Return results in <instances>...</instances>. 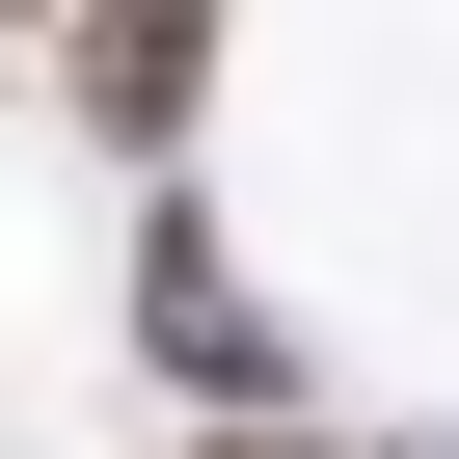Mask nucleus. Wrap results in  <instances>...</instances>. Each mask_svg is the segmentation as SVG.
Listing matches in <instances>:
<instances>
[{"label": "nucleus", "mask_w": 459, "mask_h": 459, "mask_svg": "<svg viewBox=\"0 0 459 459\" xmlns=\"http://www.w3.org/2000/svg\"><path fill=\"white\" fill-rule=\"evenodd\" d=\"M135 351H162V378H189L216 432H271V405H298V325L244 298V244H216L189 189H135Z\"/></svg>", "instance_id": "nucleus-1"}, {"label": "nucleus", "mask_w": 459, "mask_h": 459, "mask_svg": "<svg viewBox=\"0 0 459 459\" xmlns=\"http://www.w3.org/2000/svg\"><path fill=\"white\" fill-rule=\"evenodd\" d=\"M216 28H244V0H82V28H55L82 135H108V162H189V108H216Z\"/></svg>", "instance_id": "nucleus-2"}, {"label": "nucleus", "mask_w": 459, "mask_h": 459, "mask_svg": "<svg viewBox=\"0 0 459 459\" xmlns=\"http://www.w3.org/2000/svg\"><path fill=\"white\" fill-rule=\"evenodd\" d=\"M189 459H459V432H298L271 405V432H189Z\"/></svg>", "instance_id": "nucleus-3"}, {"label": "nucleus", "mask_w": 459, "mask_h": 459, "mask_svg": "<svg viewBox=\"0 0 459 459\" xmlns=\"http://www.w3.org/2000/svg\"><path fill=\"white\" fill-rule=\"evenodd\" d=\"M0 28H82V0H0Z\"/></svg>", "instance_id": "nucleus-4"}]
</instances>
